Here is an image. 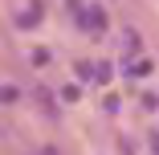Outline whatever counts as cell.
<instances>
[{
  "instance_id": "cell-2",
  "label": "cell",
  "mask_w": 159,
  "mask_h": 155,
  "mask_svg": "<svg viewBox=\"0 0 159 155\" xmlns=\"http://www.w3.org/2000/svg\"><path fill=\"white\" fill-rule=\"evenodd\" d=\"M33 98H37V106H41L49 118H57V106H53V98H49V90H45V86H37V90H33Z\"/></svg>"
},
{
  "instance_id": "cell-5",
  "label": "cell",
  "mask_w": 159,
  "mask_h": 155,
  "mask_svg": "<svg viewBox=\"0 0 159 155\" xmlns=\"http://www.w3.org/2000/svg\"><path fill=\"white\" fill-rule=\"evenodd\" d=\"M45 155H57V147H45Z\"/></svg>"
},
{
  "instance_id": "cell-4",
  "label": "cell",
  "mask_w": 159,
  "mask_h": 155,
  "mask_svg": "<svg viewBox=\"0 0 159 155\" xmlns=\"http://www.w3.org/2000/svg\"><path fill=\"white\" fill-rule=\"evenodd\" d=\"M33 66H49V49H33Z\"/></svg>"
},
{
  "instance_id": "cell-1",
  "label": "cell",
  "mask_w": 159,
  "mask_h": 155,
  "mask_svg": "<svg viewBox=\"0 0 159 155\" xmlns=\"http://www.w3.org/2000/svg\"><path fill=\"white\" fill-rule=\"evenodd\" d=\"M78 25L90 29V33H102V29H106V16H102V8H86V12L78 16Z\"/></svg>"
},
{
  "instance_id": "cell-3",
  "label": "cell",
  "mask_w": 159,
  "mask_h": 155,
  "mask_svg": "<svg viewBox=\"0 0 159 155\" xmlns=\"http://www.w3.org/2000/svg\"><path fill=\"white\" fill-rule=\"evenodd\" d=\"M16 25H20V29H33V25H37V4H29V12L20 8V21H16Z\"/></svg>"
}]
</instances>
